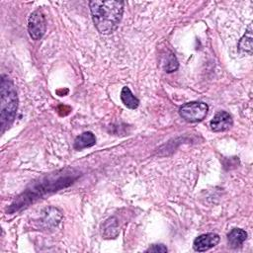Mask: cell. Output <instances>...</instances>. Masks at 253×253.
<instances>
[{
  "instance_id": "cell-11",
  "label": "cell",
  "mask_w": 253,
  "mask_h": 253,
  "mask_svg": "<svg viewBox=\"0 0 253 253\" xmlns=\"http://www.w3.org/2000/svg\"><path fill=\"white\" fill-rule=\"evenodd\" d=\"M146 252H160V253H165L167 252V247L164 246L163 244H154L148 249L145 250Z\"/></svg>"
},
{
  "instance_id": "cell-7",
  "label": "cell",
  "mask_w": 253,
  "mask_h": 253,
  "mask_svg": "<svg viewBox=\"0 0 253 253\" xmlns=\"http://www.w3.org/2000/svg\"><path fill=\"white\" fill-rule=\"evenodd\" d=\"M95 142H96V138H95L94 134L91 131H86V132L79 134L75 138L73 147L76 150H82L84 148L93 146L95 144Z\"/></svg>"
},
{
  "instance_id": "cell-5",
  "label": "cell",
  "mask_w": 253,
  "mask_h": 253,
  "mask_svg": "<svg viewBox=\"0 0 253 253\" xmlns=\"http://www.w3.org/2000/svg\"><path fill=\"white\" fill-rule=\"evenodd\" d=\"M219 242V236L215 233H206L198 236L193 243V247L195 251L204 252L207 251Z\"/></svg>"
},
{
  "instance_id": "cell-1",
  "label": "cell",
  "mask_w": 253,
  "mask_h": 253,
  "mask_svg": "<svg viewBox=\"0 0 253 253\" xmlns=\"http://www.w3.org/2000/svg\"><path fill=\"white\" fill-rule=\"evenodd\" d=\"M89 7L93 23L99 33L109 35L115 32L124 13L123 1H90Z\"/></svg>"
},
{
  "instance_id": "cell-8",
  "label": "cell",
  "mask_w": 253,
  "mask_h": 253,
  "mask_svg": "<svg viewBox=\"0 0 253 253\" xmlns=\"http://www.w3.org/2000/svg\"><path fill=\"white\" fill-rule=\"evenodd\" d=\"M247 238V233L241 228H234L227 234L228 245L231 248H237L243 244Z\"/></svg>"
},
{
  "instance_id": "cell-6",
  "label": "cell",
  "mask_w": 253,
  "mask_h": 253,
  "mask_svg": "<svg viewBox=\"0 0 253 253\" xmlns=\"http://www.w3.org/2000/svg\"><path fill=\"white\" fill-rule=\"evenodd\" d=\"M232 124L233 121L231 116L225 111H220L216 113L213 119L211 121V128L215 132L224 131L230 128Z\"/></svg>"
},
{
  "instance_id": "cell-9",
  "label": "cell",
  "mask_w": 253,
  "mask_h": 253,
  "mask_svg": "<svg viewBox=\"0 0 253 253\" xmlns=\"http://www.w3.org/2000/svg\"><path fill=\"white\" fill-rule=\"evenodd\" d=\"M121 100L124 103V105L131 110H134L139 105V100L131 93L130 89L128 87H124L121 92Z\"/></svg>"
},
{
  "instance_id": "cell-3",
  "label": "cell",
  "mask_w": 253,
  "mask_h": 253,
  "mask_svg": "<svg viewBox=\"0 0 253 253\" xmlns=\"http://www.w3.org/2000/svg\"><path fill=\"white\" fill-rule=\"evenodd\" d=\"M209 107L203 102H189L184 104L180 110L179 115L182 119L189 123H197L203 121L208 113Z\"/></svg>"
},
{
  "instance_id": "cell-2",
  "label": "cell",
  "mask_w": 253,
  "mask_h": 253,
  "mask_svg": "<svg viewBox=\"0 0 253 253\" xmlns=\"http://www.w3.org/2000/svg\"><path fill=\"white\" fill-rule=\"evenodd\" d=\"M1 104H0V125L1 130L4 131L9 126L16 116L18 108V96L13 83L6 75L1 79Z\"/></svg>"
},
{
  "instance_id": "cell-4",
  "label": "cell",
  "mask_w": 253,
  "mask_h": 253,
  "mask_svg": "<svg viewBox=\"0 0 253 253\" xmlns=\"http://www.w3.org/2000/svg\"><path fill=\"white\" fill-rule=\"evenodd\" d=\"M45 19L42 11H34L28 21V31L31 38L35 41L41 40L45 33Z\"/></svg>"
},
{
  "instance_id": "cell-10",
  "label": "cell",
  "mask_w": 253,
  "mask_h": 253,
  "mask_svg": "<svg viewBox=\"0 0 253 253\" xmlns=\"http://www.w3.org/2000/svg\"><path fill=\"white\" fill-rule=\"evenodd\" d=\"M252 30H251V26L249 25L246 33L244 34V36L242 37V39L239 42L238 47L239 50L242 52H248L249 54H251L252 52Z\"/></svg>"
}]
</instances>
